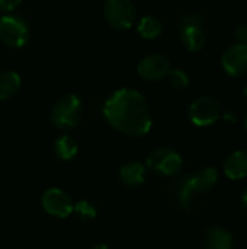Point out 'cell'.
I'll return each instance as SVG.
<instances>
[{"label":"cell","mask_w":247,"mask_h":249,"mask_svg":"<svg viewBox=\"0 0 247 249\" xmlns=\"http://www.w3.org/2000/svg\"><path fill=\"white\" fill-rule=\"evenodd\" d=\"M103 117L111 127L131 137L147 134L153 124L146 98L132 88L115 90L103 104Z\"/></svg>","instance_id":"6da1fadb"},{"label":"cell","mask_w":247,"mask_h":249,"mask_svg":"<svg viewBox=\"0 0 247 249\" xmlns=\"http://www.w3.org/2000/svg\"><path fill=\"white\" fill-rule=\"evenodd\" d=\"M83 117L82 99L74 93L63 95L51 111V123L60 130H70L76 127Z\"/></svg>","instance_id":"7a4b0ae2"},{"label":"cell","mask_w":247,"mask_h":249,"mask_svg":"<svg viewBox=\"0 0 247 249\" xmlns=\"http://www.w3.org/2000/svg\"><path fill=\"white\" fill-rule=\"evenodd\" d=\"M218 169L214 166H204L195 171L192 175L186 177L182 181L181 188V204L183 207H189L192 201V196L198 193H204L211 190L218 181Z\"/></svg>","instance_id":"3957f363"},{"label":"cell","mask_w":247,"mask_h":249,"mask_svg":"<svg viewBox=\"0 0 247 249\" xmlns=\"http://www.w3.org/2000/svg\"><path fill=\"white\" fill-rule=\"evenodd\" d=\"M0 39L12 48L23 47L29 39V25L25 18L16 13H6L0 18Z\"/></svg>","instance_id":"277c9868"},{"label":"cell","mask_w":247,"mask_h":249,"mask_svg":"<svg viewBox=\"0 0 247 249\" xmlns=\"http://www.w3.org/2000/svg\"><path fill=\"white\" fill-rule=\"evenodd\" d=\"M147 168L159 175L172 177L176 175L183 165V159L179 152L170 147H159L147 156Z\"/></svg>","instance_id":"5b68a950"},{"label":"cell","mask_w":247,"mask_h":249,"mask_svg":"<svg viewBox=\"0 0 247 249\" xmlns=\"http://www.w3.org/2000/svg\"><path fill=\"white\" fill-rule=\"evenodd\" d=\"M189 117L195 125H211L221 117V102L213 95H202L191 104Z\"/></svg>","instance_id":"8992f818"},{"label":"cell","mask_w":247,"mask_h":249,"mask_svg":"<svg viewBox=\"0 0 247 249\" xmlns=\"http://www.w3.org/2000/svg\"><path fill=\"white\" fill-rule=\"evenodd\" d=\"M103 13L108 23L116 29H128L137 18L135 6L130 0H108L103 4Z\"/></svg>","instance_id":"52a82bcc"},{"label":"cell","mask_w":247,"mask_h":249,"mask_svg":"<svg viewBox=\"0 0 247 249\" xmlns=\"http://www.w3.org/2000/svg\"><path fill=\"white\" fill-rule=\"evenodd\" d=\"M172 70L170 60L159 53H153L141 58V61L137 66V73L146 79V80H160L166 77Z\"/></svg>","instance_id":"ba28073f"},{"label":"cell","mask_w":247,"mask_h":249,"mask_svg":"<svg viewBox=\"0 0 247 249\" xmlns=\"http://www.w3.org/2000/svg\"><path fill=\"white\" fill-rule=\"evenodd\" d=\"M41 201L44 210L54 217L64 219L70 216L73 212V203L70 196L60 188H48L42 194Z\"/></svg>","instance_id":"9c48e42d"},{"label":"cell","mask_w":247,"mask_h":249,"mask_svg":"<svg viewBox=\"0 0 247 249\" xmlns=\"http://www.w3.org/2000/svg\"><path fill=\"white\" fill-rule=\"evenodd\" d=\"M221 66L230 76L239 77L247 71V47L236 42L227 47L221 55Z\"/></svg>","instance_id":"30bf717a"},{"label":"cell","mask_w":247,"mask_h":249,"mask_svg":"<svg viewBox=\"0 0 247 249\" xmlns=\"http://www.w3.org/2000/svg\"><path fill=\"white\" fill-rule=\"evenodd\" d=\"M205 249H234L236 241L233 233L223 226H210L204 238Z\"/></svg>","instance_id":"8fae6325"},{"label":"cell","mask_w":247,"mask_h":249,"mask_svg":"<svg viewBox=\"0 0 247 249\" xmlns=\"http://www.w3.org/2000/svg\"><path fill=\"white\" fill-rule=\"evenodd\" d=\"M223 169L230 179H242L247 177V150L231 152L226 158Z\"/></svg>","instance_id":"7c38bea8"},{"label":"cell","mask_w":247,"mask_h":249,"mask_svg":"<svg viewBox=\"0 0 247 249\" xmlns=\"http://www.w3.org/2000/svg\"><path fill=\"white\" fill-rule=\"evenodd\" d=\"M119 178L128 187H140L146 181V166L140 162H128L119 168Z\"/></svg>","instance_id":"4fadbf2b"},{"label":"cell","mask_w":247,"mask_h":249,"mask_svg":"<svg viewBox=\"0 0 247 249\" xmlns=\"http://www.w3.org/2000/svg\"><path fill=\"white\" fill-rule=\"evenodd\" d=\"M22 85V79L19 73L13 70H6L0 73V99H10L13 98Z\"/></svg>","instance_id":"5bb4252c"},{"label":"cell","mask_w":247,"mask_h":249,"mask_svg":"<svg viewBox=\"0 0 247 249\" xmlns=\"http://www.w3.org/2000/svg\"><path fill=\"white\" fill-rule=\"evenodd\" d=\"M181 36L185 47L191 51H198L205 45L207 36L201 26H186L181 29Z\"/></svg>","instance_id":"9a60e30c"},{"label":"cell","mask_w":247,"mask_h":249,"mask_svg":"<svg viewBox=\"0 0 247 249\" xmlns=\"http://www.w3.org/2000/svg\"><path fill=\"white\" fill-rule=\"evenodd\" d=\"M54 152L57 155L58 159L61 160H71L76 158L77 152H79V144L76 143V140L71 136H60L55 143H54Z\"/></svg>","instance_id":"2e32d148"},{"label":"cell","mask_w":247,"mask_h":249,"mask_svg":"<svg viewBox=\"0 0 247 249\" xmlns=\"http://www.w3.org/2000/svg\"><path fill=\"white\" fill-rule=\"evenodd\" d=\"M163 31V23L159 18L153 15H146L138 22V32L146 39L157 38Z\"/></svg>","instance_id":"e0dca14e"},{"label":"cell","mask_w":247,"mask_h":249,"mask_svg":"<svg viewBox=\"0 0 247 249\" xmlns=\"http://www.w3.org/2000/svg\"><path fill=\"white\" fill-rule=\"evenodd\" d=\"M167 77H169V83L175 89H185L189 85V74L183 69H172Z\"/></svg>","instance_id":"ac0fdd59"},{"label":"cell","mask_w":247,"mask_h":249,"mask_svg":"<svg viewBox=\"0 0 247 249\" xmlns=\"http://www.w3.org/2000/svg\"><path fill=\"white\" fill-rule=\"evenodd\" d=\"M73 212L82 219V220H92L96 217V207L90 204L89 201H79L76 206H73Z\"/></svg>","instance_id":"d6986e66"},{"label":"cell","mask_w":247,"mask_h":249,"mask_svg":"<svg viewBox=\"0 0 247 249\" xmlns=\"http://www.w3.org/2000/svg\"><path fill=\"white\" fill-rule=\"evenodd\" d=\"M204 23H205V18L201 13H197V12H189V13H185V15H182L179 18V29L186 28V26H201V28H204Z\"/></svg>","instance_id":"ffe728a7"},{"label":"cell","mask_w":247,"mask_h":249,"mask_svg":"<svg viewBox=\"0 0 247 249\" xmlns=\"http://www.w3.org/2000/svg\"><path fill=\"white\" fill-rule=\"evenodd\" d=\"M234 36L237 38V42H240V44H243V45L247 47V22L240 23V25L236 26Z\"/></svg>","instance_id":"44dd1931"},{"label":"cell","mask_w":247,"mask_h":249,"mask_svg":"<svg viewBox=\"0 0 247 249\" xmlns=\"http://www.w3.org/2000/svg\"><path fill=\"white\" fill-rule=\"evenodd\" d=\"M17 6H20L19 0H0V12L10 13L13 12Z\"/></svg>","instance_id":"7402d4cb"},{"label":"cell","mask_w":247,"mask_h":249,"mask_svg":"<svg viewBox=\"0 0 247 249\" xmlns=\"http://www.w3.org/2000/svg\"><path fill=\"white\" fill-rule=\"evenodd\" d=\"M240 201H242V206L247 209V188H245L242 191V196H240Z\"/></svg>","instance_id":"603a6c76"},{"label":"cell","mask_w":247,"mask_h":249,"mask_svg":"<svg viewBox=\"0 0 247 249\" xmlns=\"http://www.w3.org/2000/svg\"><path fill=\"white\" fill-rule=\"evenodd\" d=\"M92 249H111L106 244H98V245H95Z\"/></svg>","instance_id":"cb8c5ba5"},{"label":"cell","mask_w":247,"mask_h":249,"mask_svg":"<svg viewBox=\"0 0 247 249\" xmlns=\"http://www.w3.org/2000/svg\"><path fill=\"white\" fill-rule=\"evenodd\" d=\"M245 128L247 130V114H246V117H245Z\"/></svg>","instance_id":"d4e9b609"},{"label":"cell","mask_w":247,"mask_h":249,"mask_svg":"<svg viewBox=\"0 0 247 249\" xmlns=\"http://www.w3.org/2000/svg\"><path fill=\"white\" fill-rule=\"evenodd\" d=\"M245 96L247 98V83H246V86H245Z\"/></svg>","instance_id":"484cf974"}]
</instances>
